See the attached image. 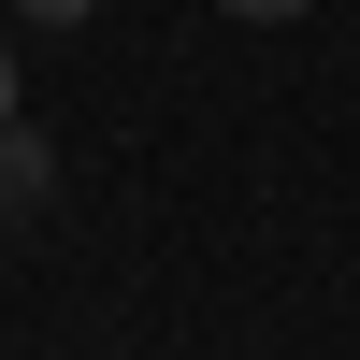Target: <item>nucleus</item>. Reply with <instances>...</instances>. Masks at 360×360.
<instances>
[{
	"mask_svg": "<svg viewBox=\"0 0 360 360\" xmlns=\"http://www.w3.org/2000/svg\"><path fill=\"white\" fill-rule=\"evenodd\" d=\"M217 15H303V0H217Z\"/></svg>",
	"mask_w": 360,
	"mask_h": 360,
	"instance_id": "nucleus-2",
	"label": "nucleus"
},
{
	"mask_svg": "<svg viewBox=\"0 0 360 360\" xmlns=\"http://www.w3.org/2000/svg\"><path fill=\"white\" fill-rule=\"evenodd\" d=\"M0 130H15V44H0Z\"/></svg>",
	"mask_w": 360,
	"mask_h": 360,
	"instance_id": "nucleus-3",
	"label": "nucleus"
},
{
	"mask_svg": "<svg viewBox=\"0 0 360 360\" xmlns=\"http://www.w3.org/2000/svg\"><path fill=\"white\" fill-rule=\"evenodd\" d=\"M0 202H15V188H0Z\"/></svg>",
	"mask_w": 360,
	"mask_h": 360,
	"instance_id": "nucleus-4",
	"label": "nucleus"
},
{
	"mask_svg": "<svg viewBox=\"0 0 360 360\" xmlns=\"http://www.w3.org/2000/svg\"><path fill=\"white\" fill-rule=\"evenodd\" d=\"M15 15H29V29H72V15H101V0H15Z\"/></svg>",
	"mask_w": 360,
	"mask_h": 360,
	"instance_id": "nucleus-1",
	"label": "nucleus"
}]
</instances>
